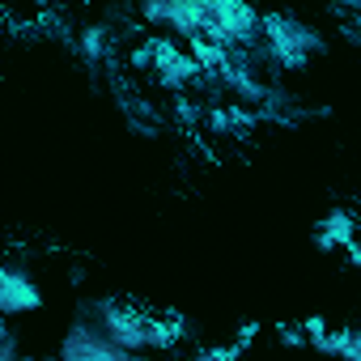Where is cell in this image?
Instances as JSON below:
<instances>
[{
  "mask_svg": "<svg viewBox=\"0 0 361 361\" xmlns=\"http://www.w3.org/2000/svg\"><path fill=\"white\" fill-rule=\"evenodd\" d=\"M196 5L209 13V26H204V39L230 47V43H243L259 30V13L251 5H243V0H196Z\"/></svg>",
  "mask_w": 361,
  "mask_h": 361,
  "instance_id": "obj_1",
  "label": "cell"
},
{
  "mask_svg": "<svg viewBox=\"0 0 361 361\" xmlns=\"http://www.w3.org/2000/svg\"><path fill=\"white\" fill-rule=\"evenodd\" d=\"M259 30H264V39H268V47H272V56L285 64V68H293V64H302L319 43H314V35L310 30H302V26H293V22H285V18H264L259 22Z\"/></svg>",
  "mask_w": 361,
  "mask_h": 361,
  "instance_id": "obj_2",
  "label": "cell"
},
{
  "mask_svg": "<svg viewBox=\"0 0 361 361\" xmlns=\"http://www.w3.org/2000/svg\"><path fill=\"white\" fill-rule=\"evenodd\" d=\"M60 357H64V361H128L132 353L119 348L106 331L98 336L94 327H73V331L64 336V344H60Z\"/></svg>",
  "mask_w": 361,
  "mask_h": 361,
  "instance_id": "obj_3",
  "label": "cell"
},
{
  "mask_svg": "<svg viewBox=\"0 0 361 361\" xmlns=\"http://www.w3.org/2000/svg\"><path fill=\"white\" fill-rule=\"evenodd\" d=\"M102 331L128 348V353H140L149 348V319L136 314V310H123V306H102Z\"/></svg>",
  "mask_w": 361,
  "mask_h": 361,
  "instance_id": "obj_4",
  "label": "cell"
},
{
  "mask_svg": "<svg viewBox=\"0 0 361 361\" xmlns=\"http://www.w3.org/2000/svg\"><path fill=\"white\" fill-rule=\"evenodd\" d=\"M43 306V293L35 289L30 276L5 268L0 272V314H26V310H39Z\"/></svg>",
  "mask_w": 361,
  "mask_h": 361,
  "instance_id": "obj_5",
  "label": "cell"
},
{
  "mask_svg": "<svg viewBox=\"0 0 361 361\" xmlns=\"http://www.w3.org/2000/svg\"><path fill=\"white\" fill-rule=\"evenodd\" d=\"M153 68H157V77H161L170 90H183V85L200 73V64L192 60V51L183 56V51H174L170 43H157V47H153Z\"/></svg>",
  "mask_w": 361,
  "mask_h": 361,
  "instance_id": "obj_6",
  "label": "cell"
},
{
  "mask_svg": "<svg viewBox=\"0 0 361 361\" xmlns=\"http://www.w3.org/2000/svg\"><path fill=\"white\" fill-rule=\"evenodd\" d=\"M353 243H357V226H353V217L344 209H331L319 221V230H314V247L319 251H348Z\"/></svg>",
  "mask_w": 361,
  "mask_h": 361,
  "instance_id": "obj_7",
  "label": "cell"
},
{
  "mask_svg": "<svg viewBox=\"0 0 361 361\" xmlns=\"http://www.w3.org/2000/svg\"><path fill=\"white\" fill-rule=\"evenodd\" d=\"M166 26L174 35H183V39H196V35H204L209 13L196 5V0H166Z\"/></svg>",
  "mask_w": 361,
  "mask_h": 361,
  "instance_id": "obj_8",
  "label": "cell"
},
{
  "mask_svg": "<svg viewBox=\"0 0 361 361\" xmlns=\"http://www.w3.org/2000/svg\"><path fill=\"white\" fill-rule=\"evenodd\" d=\"M188 51H192V60L200 64V73H221L226 64H230V51L221 47V43H213V39H204V35H196V39H188Z\"/></svg>",
  "mask_w": 361,
  "mask_h": 361,
  "instance_id": "obj_9",
  "label": "cell"
},
{
  "mask_svg": "<svg viewBox=\"0 0 361 361\" xmlns=\"http://www.w3.org/2000/svg\"><path fill=\"white\" fill-rule=\"evenodd\" d=\"M319 353H336L344 361H361V331H323L310 340Z\"/></svg>",
  "mask_w": 361,
  "mask_h": 361,
  "instance_id": "obj_10",
  "label": "cell"
},
{
  "mask_svg": "<svg viewBox=\"0 0 361 361\" xmlns=\"http://www.w3.org/2000/svg\"><path fill=\"white\" fill-rule=\"evenodd\" d=\"M217 77H221V81H226V85H230V90H234L243 102H264V90H259V81H255L247 68H238L234 60H230V64H226Z\"/></svg>",
  "mask_w": 361,
  "mask_h": 361,
  "instance_id": "obj_11",
  "label": "cell"
},
{
  "mask_svg": "<svg viewBox=\"0 0 361 361\" xmlns=\"http://www.w3.org/2000/svg\"><path fill=\"white\" fill-rule=\"evenodd\" d=\"M178 336H183L178 319H149V348H170Z\"/></svg>",
  "mask_w": 361,
  "mask_h": 361,
  "instance_id": "obj_12",
  "label": "cell"
},
{
  "mask_svg": "<svg viewBox=\"0 0 361 361\" xmlns=\"http://www.w3.org/2000/svg\"><path fill=\"white\" fill-rule=\"evenodd\" d=\"M102 43H106V39H102V30H98V26L81 30V51H85V60H98V56H102Z\"/></svg>",
  "mask_w": 361,
  "mask_h": 361,
  "instance_id": "obj_13",
  "label": "cell"
},
{
  "mask_svg": "<svg viewBox=\"0 0 361 361\" xmlns=\"http://www.w3.org/2000/svg\"><path fill=\"white\" fill-rule=\"evenodd\" d=\"M140 18H145L149 26H166V0H145V5H140Z\"/></svg>",
  "mask_w": 361,
  "mask_h": 361,
  "instance_id": "obj_14",
  "label": "cell"
},
{
  "mask_svg": "<svg viewBox=\"0 0 361 361\" xmlns=\"http://www.w3.org/2000/svg\"><path fill=\"white\" fill-rule=\"evenodd\" d=\"M238 353H243V344H226V348H204V353H200V361H238Z\"/></svg>",
  "mask_w": 361,
  "mask_h": 361,
  "instance_id": "obj_15",
  "label": "cell"
},
{
  "mask_svg": "<svg viewBox=\"0 0 361 361\" xmlns=\"http://www.w3.org/2000/svg\"><path fill=\"white\" fill-rule=\"evenodd\" d=\"M230 123H238V128H251L255 119H251V111H243V106H230Z\"/></svg>",
  "mask_w": 361,
  "mask_h": 361,
  "instance_id": "obj_16",
  "label": "cell"
},
{
  "mask_svg": "<svg viewBox=\"0 0 361 361\" xmlns=\"http://www.w3.org/2000/svg\"><path fill=\"white\" fill-rule=\"evenodd\" d=\"M0 361H18V344L5 336V340H0Z\"/></svg>",
  "mask_w": 361,
  "mask_h": 361,
  "instance_id": "obj_17",
  "label": "cell"
},
{
  "mask_svg": "<svg viewBox=\"0 0 361 361\" xmlns=\"http://www.w3.org/2000/svg\"><path fill=\"white\" fill-rule=\"evenodd\" d=\"M323 331H327V323H323V319H306V336H310V340H314V336H323Z\"/></svg>",
  "mask_w": 361,
  "mask_h": 361,
  "instance_id": "obj_18",
  "label": "cell"
},
{
  "mask_svg": "<svg viewBox=\"0 0 361 361\" xmlns=\"http://www.w3.org/2000/svg\"><path fill=\"white\" fill-rule=\"evenodd\" d=\"M348 264H353V268H361V243H353V247H348Z\"/></svg>",
  "mask_w": 361,
  "mask_h": 361,
  "instance_id": "obj_19",
  "label": "cell"
}]
</instances>
